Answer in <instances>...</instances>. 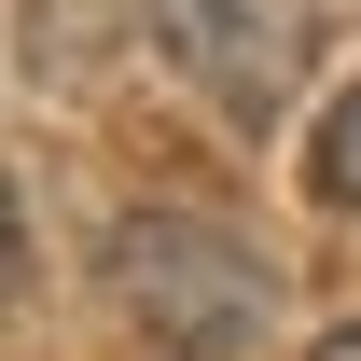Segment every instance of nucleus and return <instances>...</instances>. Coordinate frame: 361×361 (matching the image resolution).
<instances>
[{"instance_id": "f03ea898", "label": "nucleus", "mask_w": 361, "mask_h": 361, "mask_svg": "<svg viewBox=\"0 0 361 361\" xmlns=\"http://www.w3.org/2000/svg\"><path fill=\"white\" fill-rule=\"evenodd\" d=\"M111 292H126L139 334L180 348V361L236 348V334L264 319V264H250L236 236H209V223H126L111 236Z\"/></svg>"}, {"instance_id": "f257e3e1", "label": "nucleus", "mask_w": 361, "mask_h": 361, "mask_svg": "<svg viewBox=\"0 0 361 361\" xmlns=\"http://www.w3.org/2000/svg\"><path fill=\"white\" fill-rule=\"evenodd\" d=\"M153 42H167V70L209 111L278 126L292 84H306V56H319V0H153Z\"/></svg>"}, {"instance_id": "39448f33", "label": "nucleus", "mask_w": 361, "mask_h": 361, "mask_svg": "<svg viewBox=\"0 0 361 361\" xmlns=\"http://www.w3.org/2000/svg\"><path fill=\"white\" fill-rule=\"evenodd\" d=\"M306 361H361V319H348V334H319V348H306Z\"/></svg>"}, {"instance_id": "7ed1b4c3", "label": "nucleus", "mask_w": 361, "mask_h": 361, "mask_svg": "<svg viewBox=\"0 0 361 361\" xmlns=\"http://www.w3.org/2000/svg\"><path fill=\"white\" fill-rule=\"evenodd\" d=\"M306 180L334 195V209H361V84L319 111V139H306Z\"/></svg>"}, {"instance_id": "20e7f679", "label": "nucleus", "mask_w": 361, "mask_h": 361, "mask_svg": "<svg viewBox=\"0 0 361 361\" xmlns=\"http://www.w3.org/2000/svg\"><path fill=\"white\" fill-rule=\"evenodd\" d=\"M14 264H28V223H14V180H0V292H14Z\"/></svg>"}]
</instances>
